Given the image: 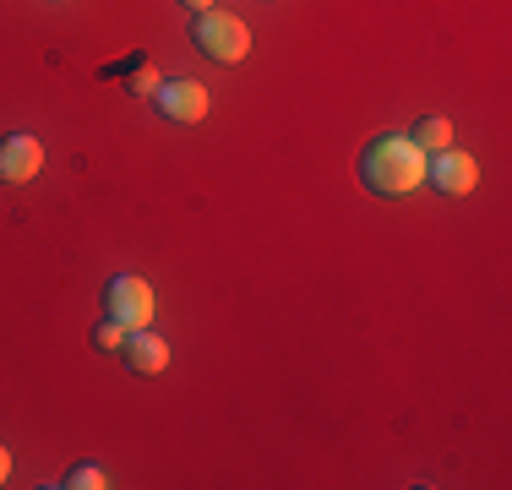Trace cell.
<instances>
[{"mask_svg": "<svg viewBox=\"0 0 512 490\" xmlns=\"http://www.w3.org/2000/svg\"><path fill=\"white\" fill-rule=\"evenodd\" d=\"M360 180L376 196H409L414 186H425V153L409 137H376L360 153Z\"/></svg>", "mask_w": 512, "mask_h": 490, "instance_id": "obj_1", "label": "cell"}, {"mask_svg": "<svg viewBox=\"0 0 512 490\" xmlns=\"http://www.w3.org/2000/svg\"><path fill=\"white\" fill-rule=\"evenodd\" d=\"M191 44H197L207 60H218V66H235V60H246V49H251V28L235 17V11H197Z\"/></svg>", "mask_w": 512, "mask_h": 490, "instance_id": "obj_2", "label": "cell"}, {"mask_svg": "<svg viewBox=\"0 0 512 490\" xmlns=\"http://www.w3.org/2000/svg\"><path fill=\"white\" fill-rule=\"evenodd\" d=\"M104 316L109 322H120L126 333H137V327H148L153 322V289H148V278H137V273H115L104 284Z\"/></svg>", "mask_w": 512, "mask_h": 490, "instance_id": "obj_3", "label": "cell"}, {"mask_svg": "<svg viewBox=\"0 0 512 490\" xmlns=\"http://www.w3.org/2000/svg\"><path fill=\"white\" fill-rule=\"evenodd\" d=\"M153 109L164 120H175V126H197L207 115V88L191 77H175V82H158L153 88Z\"/></svg>", "mask_w": 512, "mask_h": 490, "instance_id": "obj_4", "label": "cell"}, {"mask_svg": "<svg viewBox=\"0 0 512 490\" xmlns=\"http://www.w3.org/2000/svg\"><path fill=\"white\" fill-rule=\"evenodd\" d=\"M425 180H431L442 196H469L480 186V164H474L469 153H453V147H442V153L425 158Z\"/></svg>", "mask_w": 512, "mask_h": 490, "instance_id": "obj_5", "label": "cell"}, {"mask_svg": "<svg viewBox=\"0 0 512 490\" xmlns=\"http://www.w3.org/2000/svg\"><path fill=\"white\" fill-rule=\"evenodd\" d=\"M39 164H44V147L39 137H0V180L6 186H22V180H33L39 175Z\"/></svg>", "mask_w": 512, "mask_h": 490, "instance_id": "obj_6", "label": "cell"}, {"mask_svg": "<svg viewBox=\"0 0 512 490\" xmlns=\"http://www.w3.org/2000/svg\"><path fill=\"white\" fill-rule=\"evenodd\" d=\"M120 360L137 376H158L169 365V343L158 333H148V327H137V333H126V343H120Z\"/></svg>", "mask_w": 512, "mask_h": 490, "instance_id": "obj_7", "label": "cell"}, {"mask_svg": "<svg viewBox=\"0 0 512 490\" xmlns=\"http://www.w3.org/2000/svg\"><path fill=\"white\" fill-rule=\"evenodd\" d=\"M409 142H414V147H420V153H425V158H431V153H442V147H447V142H453V120H447V115H425V120H420V126H414V131H409Z\"/></svg>", "mask_w": 512, "mask_h": 490, "instance_id": "obj_8", "label": "cell"}, {"mask_svg": "<svg viewBox=\"0 0 512 490\" xmlns=\"http://www.w3.org/2000/svg\"><path fill=\"white\" fill-rule=\"evenodd\" d=\"M60 485H66V490H104L109 480H104V469H93V463H77Z\"/></svg>", "mask_w": 512, "mask_h": 490, "instance_id": "obj_9", "label": "cell"}, {"mask_svg": "<svg viewBox=\"0 0 512 490\" xmlns=\"http://www.w3.org/2000/svg\"><path fill=\"white\" fill-rule=\"evenodd\" d=\"M120 343H126V327H120V322H109V316H104V322L93 327V349H104V354H120Z\"/></svg>", "mask_w": 512, "mask_h": 490, "instance_id": "obj_10", "label": "cell"}, {"mask_svg": "<svg viewBox=\"0 0 512 490\" xmlns=\"http://www.w3.org/2000/svg\"><path fill=\"white\" fill-rule=\"evenodd\" d=\"M158 82H164V77H158V71H153V60H142V66L131 71V93H153Z\"/></svg>", "mask_w": 512, "mask_h": 490, "instance_id": "obj_11", "label": "cell"}, {"mask_svg": "<svg viewBox=\"0 0 512 490\" xmlns=\"http://www.w3.org/2000/svg\"><path fill=\"white\" fill-rule=\"evenodd\" d=\"M6 474H11V452L0 447V485H6Z\"/></svg>", "mask_w": 512, "mask_h": 490, "instance_id": "obj_12", "label": "cell"}, {"mask_svg": "<svg viewBox=\"0 0 512 490\" xmlns=\"http://www.w3.org/2000/svg\"><path fill=\"white\" fill-rule=\"evenodd\" d=\"M180 6H191V11H213V0H180Z\"/></svg>", "mask_w": 512, "mask_h": 490, "instance_id": "obj_13", "label": "cell"}]
</instances>
